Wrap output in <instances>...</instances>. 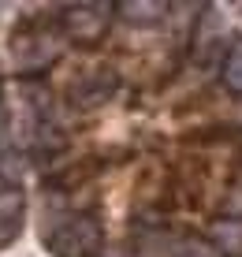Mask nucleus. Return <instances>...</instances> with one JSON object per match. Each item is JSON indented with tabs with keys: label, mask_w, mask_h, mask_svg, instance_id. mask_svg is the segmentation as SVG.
Segmentation results:
<instances>
[{
	"label": "nucleus",
	"mask_w": 242,
	"mask_h": 257,
	"mask_svg": "<svg viewBox=\"0 0 242 257\" xmlns=\"http://www.w3.org/2000/svg\"><path fill=\"white\" fill-rule=\"evenodd\" d=\"M101 257H134V250H127V246H104Z\"/></svg>",
	"instance_id": "13"
},
{
	"label": "nucleus",
	"mask_w": 242,
	"mask_h": 257,
	"mask_svg": "<svg viewBox=\"0 0 242 257\" xmlns=\"http://www.w3.org/2000/svg\"><path fill=\"white\" fill-rule=\"evenodd\" d=\"M23 216H26V198L19 187L0 190V250L12 246L23 231Z\"/></svg>",
	"instance_id": "5"
},
{
	"label": "nucleus",
	"mask_w": 242,
	"mask_h": 257,
	"mask_svg": "<svg viewBox=\"0 0 242 257\" xmlns=\"http://www.w3.org/2000/svg\"><path fill=\"white\" fill-rule=\"evenodd\" d=\"M52 257H101L104 253V227L93 212H75L64 227L45 238Z\"/></svg>",
	"instance_id": "2"
},
{
	"label": "nucleus",
	"mask_w": 242,
	"mask_h": 257,
	"mask_svg": "<svg viewBox=\"0 0 242 257\" xmlns=\"http://www.w3.org/2000/svg\"><path fill=\"white\" fill-rule=\"evenodd\" d=\"M119 71L115 67H93L82 71L75 82L67 86V108L71 112H93L101 104H108L115 93H119Z\"/></svg>",
	"instance_id": "4"
},
{
	"label": "nucleus",
	"mask_w": 242,
	"mask_h": 257,
	"mask_svg": "<svg viewBox=\"0 0 242 257\" xmlns=\"http://www.w3.org/2000/svg\"><path fill=\"white\" fill-rule=\"evenodd\" d=\"M0 127H8V112H4V104H0Z\"/></svg>",
	"instance_id": "14"
},
{
	"label": "nucleus",
	"mask_w": 242,
	"mask_h": 257,
	"mask_svg": "<svg viewBox=\"0 0 242 257\" xmlns=\"http://www.w3.org/2000/svg\"><path fill=\"white\" fill-rule=\"evenodd\" d=\"M23 175V153L15 149V138L8 127H0V179H19Z\"/></svg>",
	"instance_id": "8"
},
{
	"label": "nucleus",
	"mask_w": 242,
	"mask_h": 257,
	"mask_svg": "<svg viewBox=\"0 0 242 257\" xmlns=\"http://www.w3.org/2000/svg\"><path fill=\"white\" fill-rule=\"evenodd\" d=\"M115 12H119V19H127L131 26H153L160 23L172 8L160 4V0H123V4H115Z\"/></svg>",
	"instance_id": "6"
},
{
	"label": "nucleus",
	"mask_w": 242,
	"mask_h": 257,
	"mask_svg": "<svg viewBox=\"0 0 242 257\" xmlns=\"http://www.w3.org/2000/svg\"><path fill=\"white\" fill-rule=\"evenodd\" d=\"M112 12H115V4H67V8H60V30H64L67 41L89 49L108 34Z\"/></svg>",
	"instance_id": "3"
},
{
	"label": "nucleus",
	"mask_w": 242,
	"mask_h": 257,
	"mask_svg": "<svg viewBox=\"0 0 242 257\" xmlns=\"http://www.w3.org/2000/svg\"><path fill=\"white\" fill-rule=\"evenodd\" d=\"M175 257H223L212 238H201V235H175Z\"/></svg>",
	"instance_id": "10"
},
{
	"label": "nucleus",
	"mask_w": 242,
	"mask_h": 257,
	"mask_svg": "<svg viewBox=\"0 0 242 257\" xmlns=\"http://www.w3.org/2000/svg\"><path fill=\"white\" fill-rule=\"evenodd\" d=\"M220 216H223V220H235V224H242V183H235V187L223 194V201H220Z\"/></svg>",
	"instance_id": "12"
},
{
	"label": "nucleus",
	"mask_w": 242,
	"mask_h": 257,
	"mask_svg": "<svg viewBox=\"0 0 242 257\" xmlns=\"http://www.w3.org/2000/svg\"><path fill=\"white\" fill-rule=\"evenodd\" d=\"M220 75H223V86H227L231 93H242V45H235L227 56H223Z\"/></svg>",
	"instance_id": "11"
},
{
	"label": "nucleus",
	"mask_w": 242,
	"mask_h": 257,
	"mask_svg": "<svg viewBox=\"0 0 242 257\" xmlns=\"http://www.w3.org/2000/svg\"><path fill=\"white\" fill-rule=\"evenodd\" d=\"M64 30H60V8L52 15H23L12 30L8 56L19 78H41L45 71L64 56Z\"/></svg>",
	"instance_id": "1"
},
{
	"label": "nucleus",
	"mask_w": 242,
	"mask_h": 257,
	"mask_svg": "<svg viewBox=\"0 0 242 257\" xmlns=\"http://www.w3.org/2000/svg\"><path fill=\"white\" fill-rule=\"evenodd\" d=\"M209 238L223 257H242V224L235 220H212Z\"/></svg>",
	"instance_id": "7"
},
{
	"label": "nucleus",
	"mask_w": 242,
	"mask_h": 257,
	"mask_svg": "<svg viewBox=\"0 0 242 257\" xmlns=\"http://www.w3.org/2000/svg\"><path fill=\"white\" fill-rule=\"evenodd\" d=\"M134 238H138L134 257H175V235H168V227L149 235H134Z\"/></svg>",
	"instance_id": "9"
}]
</instances>
